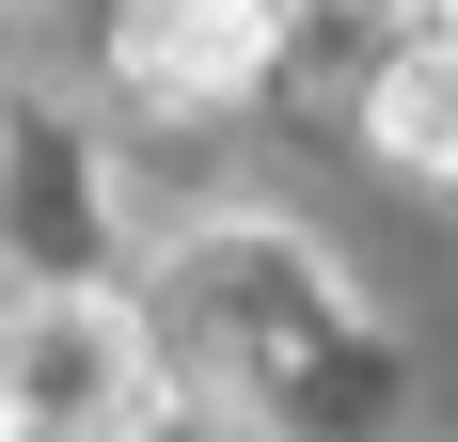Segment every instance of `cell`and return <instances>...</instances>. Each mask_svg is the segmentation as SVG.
<instances>
[{"label":"cell","instance_id":"cell-1","mask_svg":"<svg viewBox=\"0 0 458 442\" xmlns=\"http://www.w3.org/2000/svg\"><path fill=\"white\" fill-rule=\"evenodd\" d=\"M158 427V348H142L127 301H47L0 316V442H142Z\"/></svg>","mask_w":458,"mask_h":442},{"label":"cell","instance_id":"cell-2","mask_svg":"<svg viewBox=\"0 0 458 442\" xmlns=\"http://www.w3.org/2000/svg\"><path fill=\"white\" fill-rule=\"evenodd\" d=\"M284 64V0H158L127 32V80L174 95V111H222V95H253Z\"/></svg>","mask_w":458,"mask_h":442},{"label":"cell","instance_id":"cell-3","mask_svg":"<svg viewBox=\"0 0 458 442\" xmlns=\"http://www.w3.org/2000/svg\"><path fill=\"white\" fill-rule=\"evenodd\" d=\"M364 142L395 174H458V0H411L364 80Z\"/></svg>","mask_w":458,"mask_h":442}]
</instances>
